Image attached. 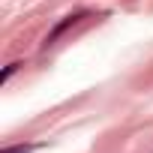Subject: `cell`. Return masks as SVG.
<instances>
[{"label":"cell","mask_w":153,"mask_h":153,"mask_svg":"<svg viewBox=\"0 0 153 153\" xmlns=\"http://www.w3.org/2000/svg\"><path fill=\"white\" fill-rule=\"evenodd\" d=\"M33 150V144H15V147H6L3 153H30Z\"/></svg>","instance_id":"3957f363"},{"label":"cell","mask_w":153,"mask_h":153,"mask_svg":"<svg viewBox=\"0 0 153 153\" xmlns=\"http://www.w3.org/2000/svg\"><path fill=\"white\" fill-rule=\"evenodd\" d=\"M81 18H84V12H72V15H66V18H63L60 24H54V30H51V33L45 36V48H48V45H54V42H57V39H60V36H63V33H66L69 27H75V24H78Z\"/></svg>","instance_id":"6da1fadb"},{"label":"cell","mask_w":153,"mask_h":153,"mask_svg":"<svg viewBox=\"0 0 153 153\" xmlns=\"http://www.w3.org/2000/svg\"><path fill=\"white\" fill-rule=\"evenodd\" d=\"M18 66H21V63H9V66L3 69V75H0V81H3V84H6V81L12 78V75H15V69H18Z\"/></svg>","instance_id":"7a4b0ae2"}]
</instances>
